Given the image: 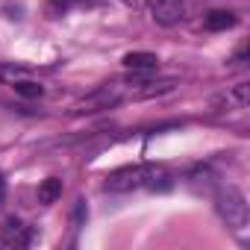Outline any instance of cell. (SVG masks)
Here are the masks:
<instances>
[{"label": "cell", "mask_w": 250, "mask_h": 250, "mask_svg": "<svg viewBox=\"0 0 250 250\" xmlns=\"http://www.w3.org/2000/svg\"><path fill=\"white\" fill-rule=\"evenodd\" d=\"M133 188L165 191L171 188V174L162 165H133V168L112 171L106 177V191H133Z\"/></svg>", "instance_id": "cell-1"}, {"label": "cell", "mask_w": 250, "mask_h": 250, "mask_svg": "<svg viewBox=\"0 0 250 250\" xmlns=\"http://www.w3.org/2000/svg\"><path fill=\"white\" fill-rule=\"evenodd\" d=\"M215 206H218V215L224 218V224L232 232H241L247 227V197L241 194V188L221 186L218 194H215Z\"/></svg>", "instance_id": "cell-2"}, {"label": "cell", "mask_w": 250, "mask_h": 250, "mask_svg": "<svg viewBox=\"0 0 250 250\" xmlns=\"http://www.w3.org/2000/svg\"><path fill=\"white\" fill-rule=\"evenodd\" d=\"M150 12L159 27H177L186 18V0H150Z\"/></svg>", "instance_id": "cell-3"}, {"label": "cell", "mask_w": 250, "mask_h": 250, "mask_svg": "<svg viewBox=\"0 0 250 250\" xmlns=\"http://www.w3.org/2000/svg\"><path fill=\"white\" fill-rule=\"evenodd\" d=\"M118 94H121V88H118V83H109V85H100L94 94H88V97H83L77 106H74V112H97V109H109L115 100H118Z\"/></svg>", "instance_id": "cell-4"}, {"label": "cell", "mask_w": 250, "mask_h": 250, "mask_svg": "<svg viewBox=\"0 0 250 250\" xmlns=\"http://www.w3.org/2000/svg\"><path fill=\"white\" fill-rule=\"evenodd\" d=\"M0 241L9 244V247H27V244L33 241V229L24 227L21 221L9 218V221L3 224V229H0Z\"/></svg>", "instance_id": "cell-5"}, {"label": "cell", "mask_w": 250, "mask_h": 250, "mask_svg": "<svg viewBox=\"0 0 250 250\" xmlns=\"http://www.w3.org/2000/svg\"><path fill=\"white\" fill-rule=\"evenodd\" d=\"M215 103L224 106V109H244V106L250 103V83H238V85H232V88H229L227 94H221Z\"/></svg>", "instance_id": "cell-6"}, {"label": "cell", "mask_w": 250, "mask_h": 250, "mask_svg": "<svg viewBox=\"0 0 250 250\" xmlns=\"http://www.w3.org/2000/svg\"><path fill=\"white\" fill-rule=\"evenodd\" d=\"M238 24V18H235V12H229V9H215V12H209L206 18H203V27L209 30V33H221V30H229V27H235Z\"/></svg>", "instance_id": "cell-7"}, {"label": "cell", "mask_w": 250, "mask_h": 250, "mask_svg": "<svg viewBox=\"0 0 250 250\" xmlns=\"http://www.w3.org/2000/svg\"><path fill=\"white\" fill-rule=\"evenodd\" d=\"M124 65H127L130 71H156L159 68V56L139 50V53H127V56H124Z\"/></svg>", "instance_id": "cell-8"}, {"label": "cell", "mask_w": 250, "mask_h": 250, "mask_svg": "<svg viewBox=\"0 0 250 250\" xmlns=\"http://www.w3.org/2000/svg\"><path fill=\"white\" fill-rule=\"evenodd\" d=\"M59 197H62V180H59V177H47V180L39 186V203L50 206V203H56Z\"/></svg>", "instance_id": "cell-9"}, {"label": "cell", "mask_w": 250, "mask_h": 250, "mask_svg": "<svg viewBox=\"0 0 250 250\" xmlns=\"http://www.w3.org/2000/svg\"><path fill=\"white\" fill-rule=\"evenodd\" d=\"M142 88H136V97H153V94H165L174 88V80H162V83H139Z\"/></svg>", "instance_id": "cell-10"}, {"label": "cell", "mask_w": 250, "mask_h": 250, "mask_svg": "<svg viewBox=\"0 0 250 250\" xmlns=\"http://www.w3.org/2000/svg\"><path fill=\"white\" fill-rule=\"evenodd\" d=\"M12 88H15L21 97H42V85L33 83V80H18V83H12Z\"/></svg>", "instance_id": "cell-11"}, {"label": "cell", "mask_w": 250, "mask_h": 250, "mask_svg": "<svg viewBox=\"0 0 250 250\" xmlns=\"http://www.w3.org/2000/svg\"><path fill=\"white\" fill-rule=\"evenodd\" d=\"M24 77V68H15V65H0V83H18Z\"/></svg>", "instance_id": "cell-12"}, {"label": "cell", "mask_w": 250, "mask_h": 250, "mask_svg": "<svg viewBox=\"0 0 250 250\" xmlns=\"http://www.w3.org/2000/svg\"><path fill=\"white\" fill-rule=\"evenodd\" d=\"M124 3H127L130 9H145V6L150 3V0H124Z\"/></svg>", "instance_id": "cell-13"}, {"label": "cell", "mask_w": 250, "mask_h": 250, "mask_svg": "<svg viewBox=\"0 0 250 250\" xmlns=\"http://www.w3.org/2000/svg\"><path fill=\"white\" fill-rule=\"evenodd\" d=\"M6 200V180H3V174H0V203Z\"/></svg>", "instance_id": "cell-14"}]
</instances>
